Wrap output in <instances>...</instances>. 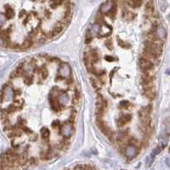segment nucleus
Listing matches in <instances>:
<instances>
[{"label":"nucleus","mask_w":170,"mask_h":170,"mask_svg":"<svg viewBox=\"0 0 170 170\" xmlns=\"http://www.w3.org/2000/svg\"><path fill=\"white\" fill-rule=\"evenodd\" d=\"M143 54L145 56L144 57L149 59L150 60H156L163 54V45L161 43L158 42H155L151 40L146 41Z\"/></svg>","instance_id":"f257e3e1"},{"label":"nucleus","mask_w":170,"mask_h":170,"mask_svg":"<svg viewBox=\"0 0 170 170\" xmlns=\"http://www.w3.org/2000/svg\"><path fill=\"white\" fill-rule=\"evenodd\" d=\"M151 106H148L146 107L142 108L140 111V119L141 122V124L144 128H148L151 125Z\"/></svg>","instance_id":"f03ea898"},{"label":"nucleus","mask_w":170,"mask_h":170,"mask_svg":"<svg viewBox=\"0 0 170 170\" xmlns=\"http://www.w3.org/2000/svg\"><path fill=\"white\" fill-rule=\"evenodd\" d=\"M58 74L59 77L62 78H69L72 74V68L70 65L66 62L61 63L58 69Z\"/></svg>","instance_id":"7ed1b4c3"},{"label":"nucleus","mask_w":170,"mask_h":170,"mask_svg":"<svg viewBox=\"0 0 170 170\" xmlns=\"http://www.w3.org/2000/svg\"><path fill=\"white\" fill-rule=\"evenodd\" d=\"M138 64H139V66L140 67V69H142L144 72L151 71L154 67L153 62L150 60L149 59L144 56L140 57V59L138 60Z\"/></svg>","instance_id":"20e7f679"},{"label":"nucleus","mask_w":170,"mask_h":170,"mask_svg":"<svg viewBox=\"0 0 170 170\" xmlns=\"http://www.w3.org/2000/svg\"><path fill=\"white\" fill-rule=\"evenodd\" d=\"M60 131L61 135L64 138L68 139L73 133V126H72V124L70 122H66V123H65L64 124L61 125Z\"/></svg>","instance_id":"39448f33"},{"label":"nucleus","mask_w":170,"mask_h":170,"mask_svg":"<svg viewBox=\"0 0 170 170\" xmlns=\"http://www.w3.org/2000/svg\"><path fill=\"white\" fill-rule=\"evenodd\" d=\"M13 98H14V90L8 85L4 86V88L1 91V95H0L1 102H3V100L9 101Z\"/></svg>","instance_id":"423d86ee"},{"label":"nucleus","mask_w":170,"mask_h":170,"mask_svg":"<svg viewBox=\"0 0 170 170\" xmlns=\"http://www.w3.org/2000/svg\"><path fill=\"white\" fill-rule=\"evenodd\" d=\"M114 7H115V3H114L113 0H107L104 3L101 4L100 8V11L102 14L108 15L113 9Z\"/></svg>","instance_id":"0eeeda50"},{"label":"nucleus","mask_w":170,"mask_h":170,"mask_svg":"<svg viewBox=\"0 0 170 170\" xmlns=\"http://www.w3.org/2000/svg\"><path fill=\"white\" fill-rule=\"evenodd\" d=\"M138 152H139V150L137 148L136 146L134 145H128L126 147H125V150H124V153H125V156L127 158L129 159H133L137 155H138Z\"/></svg>","instance_id":"6e6552de"},{"label":"nucleus","mask_w":170,"mask_h":170,"mask_svg":"<svg viewBox=\"0 0 170 170\" xmlns=\"http://www.w3.org/2000/svg\"><path fill=\"white\" fill-rule=\"evenodd\" d=\"M132 120V115L129 113H126L120 116L116 119V126L117 127H123L127 123H129Z\"/></svg>","instance_id":"1a4fd4ad"},{"label":"nucleus","mask_w":170,"mask_h":170,"mask_svg":"<svg viewBox=\"0 0 170 170\" xmlns=\"http://www.w3.org/2000/svg\"><path fill=\"white\" fill-rule=\"evenodd\" d=\"M144 94L146 95V97L149 100H154L156 98V87L153 86L152 84L145 86L144 88Z\"/></svg>","instance_id":"9d476101"},{"label":"nucleus","mask_w":170,"mask_h":170,"mask_svg":"<svg viewBox=\"0 0 170 170\" xmlns=\"http://www.w3.org/2000/svg\"><path fill=\"white\" fill-rule=\"evenodd\" d=\"M96 123H97V125H98L99 129L101 130V132L103 133L105 135H106V136H110V134L112 133L110 128L106 124V123H105V122H103V121L100 119V117H97Z\"/></svg>","instance_id":"9b49d317"},{"label":"nucleus","mask_w":170,"mask_h":170,"mask_svg":"<svg viewBox=\"0 0 170 170\" xmlns=\"http://www.w3.org/2000/svg\"><path fill=\"white\" fill-rule=\"evenodd\" d=\"M58 96V95H57ZM56 95H53L51 93L49 95V105H50V107L51 109L54 111V112H60V105L58 101V99L56 98Z\"/></svg>","instance_id":"f8f14e48"},{"label":"nucleus","mask_w":170,"mask_h":170,"mask_svg":"<svg viewBox=\"0 0 170 170\" xmlns=\"http://www.w3.org/2000/svg\"><path fill=\"white\" fill-rule=\"evenodd\" d=\"M57 99H58V101H59V103H60V106H66V105H67L68 102H69V100H70L69 95H67L66 92H62L61 94L58 95Z\"/></svg>","instance_id":"ddd939ff"},{"label":"nucleus","mask_w":170,"mask_h":170,"mask_svg":"<svg viewBox=\"0 0 170 170\" xmlns=\"http://www.w3.org/2000/svg\"><path fill=\"white\" fill-rule=\"evenodd\" d=\"M154 80V77L151 75H149L148 73H145V75L142 76L141 77V81H142V83L145 84V86H147V85H150L152 83Z\"/></svg>","instance_id":"4468645a"},{"label":"nucleus","mask_w":170,"mask_h":170,"mask_svg":"<svg viewBox=\"0 0 170 170\" xmlns=\"http://www.w3.org/2000/svg\"><path fill=\"white\" fill-rule=\"evenodd\" d=\"M100 25L99 23H95L91 26L89 33L92 37H94V36L100 34Z\"/></svg>","instance_id":"2eb2a0df"},{"label":"nucleus","mask_w":170,"mask_h":170,"mask_svg":"<svg viewBox=\"0 0 170 170\" xmlns=\"http://www.w3.org/2000/svg\"><path fill=\"white\" fill-rule=\"evenodd\" d=\"M50 136V131L48 128L43 127L41 129V137L44 141H48Z\"/></svg>","instance_id":"dca6fc26"},{"label":"nucleus","mask_w":170,"mask_h":170,"mask_svg":"<svg viewBox=\"0 0 170 170\" xmlns=\"http://www.w3.org/2000/svg\"><path fill=\"white\" fill-rule=\"evenodd\" d=\"M146 12L148 15H151L154 12V3L152 0H149L146 4Z\"/></svg>","instance_id":"f3484780"},{"label":"nucleus","mask_w":170,"mask_h":170,"mask_svg":"<svg viewBox=\"0 0 170 170\" xmlns=\"http://www.w3.org/2000/svg\"><path fill=\"white\" fill-rule=\"evenodd\" d=\"M90 82H91V84L93 86V88L96 89V90H99L101 87V84H100V82L99 80H97V78H95V77H91L90 78Z\"/></svg>","instance_id":"a211bd4d"},{"label":"nucleus","mask_w":170,"mask_h":170,"mask_svg":"<svg viewBox=\"0 0 170 170\" xmlns=\"http://www.w3.org/2000/svg\"><path fill=\"white\" fill-rule=\"evenodd\" d=\"M131 106V103L128 100H123L119 104V108L122 110H128Z\"/></svg>","instance_id":"6ab92c4d"},{"label":"nucleus","mask_w":170,"mask_h":170,"mask_svg":"<svg viewBox=\"0 0 170 170\" xmlns=\"http://www.w3.org/2000/svg\"><path fill=\"white\" fill-rule=\"evenodd\" d=\"M141 4H142L141 0H129V5L133 9L140 7Z\"/></svg>","instance_id":"aec40b11"},{"label":"nucleus","mask_w":170,"mask_h":170,"mask_svg":"<svg viewBox=\"0 0 170 170\" xmlns=\"http://www.w3.org/2000/svg\"><path fill=\"white\" fill-rule=\"evenodd\" d=\"M15 16V11L12 8L10 7H7L6 8V18L8 19H11L13 18Z\"/></svg>","instance_id":"412c9836"},{"label":"nucleus","mask_w":170,"mask_h":170,"mask_svg":"<svg viewBox=\"0 0 170 170\" xmlns=\"http://www.w3.org/2000/svg\"><path fill=\"white\" fill-rule=\"evenodd\" d=\"M63 31V26H56L54 29H53V31H52V35L53 36H57V35H59L61 32Z\"/></svg>","instance_id":"4be33fe9"},{"label":"nucleus","mask_w":170,"mask_h":170,"mask_svg":"<svg viewBox=\"0 0 170 170\" xmlns=\"http://www.w3.org/2000/svg\"><path fill=\"white\" fill-rule=\"evenodd\" d=\"M63 3V0H52L49 3L50 7L52 9H56L58 6H60Z\"/></svg>","instance_id":"5701e85b"},{"label":"nucleus","mask_w":170,"mask_h":170,"mask_svg":"<svg viewBox=\"0 0 170 170\" xmlns=\"http://www.w3.org/2000/svg\"><path fill=\"white\" fill-rule=\"evenodd\" d=\"M40 74H41V77L43 78V79H46L47 77H48V75H49V72H48V70H47V68L46 67H41V69H40Z\"/></svg>","instance_id":"b1692460"},{"label":"nucleus","mask_w":170,"mask_h":170,"mask_svg":"<svg viewBox=\"0 0 170 170\" xmlns=\"http://www.w3.org/2000/svg\"><path fill=\"white\" fill-rule=\"evenodd\" d=\"M32 44H33V41H32L31 38H26V39L24 41L23 46H24V48L27 49V48L31 47V45H32Z\"/></svg>","instance_id":"393cba45"},{"label":"nucleus","mask_w":170,"mask_h":170,"mask_svg":"<svg viewBox=\"0 0 170 170\" xmlns=\"http://www.w3.org/2000/svg\"><path fill=\"white\" fill-rule=\"evenodd\" d=\"M61 125H62V124H60V123L59 120H56V121H54V122L52 123V128L55 129H60Z\"/></svg>","instance_id":"a878e982"},{"label":"nucleus","mask_w":170,"mask_h":170,"mask_svg":"<svg viewBox=\"0 0 170 170\" xmlns=\"http://www.w3.org/2000/svg\"><path fill=\"white\" fill-rule=\"evenodd\" d=\"M118 44H119L122 48H129V47H130V45H129V43H127L122 41L120 38H118Z\"/></svg>","instance_id":"bb28decb"},{"label":"nucleus","mask_w":170,"mask_h":170,"mask_svg":"<svg viewBox=\"0 0 170 170\" xmlns=\"http://www.w3.org/2000/svg\"><path fill=\"white\" fill-rule=\"evenodd\" d=\"M6 21V16L3 14H0V26H2Z\"/></svg>","instance_id":"cd10ccee"},{"label":"nucleus","mask_w":170,"mask_h":170,"mask_svg":"<svg viewBox=\"0 0 170 170\" xmlns=\"http://www.w3.org/2000/svg\"><path fill=\"white\" fill-rule=\"evenodd\" d=\"M92 38H93V37L90 35V33L89 34H87L86 35V37H85V43H89L91 41H92Z\"/></svg>","instance_id":"c85d7f7f"},{"label":"nucleus","mask_w":170,"mask_h":170,"mask_svg":"<svg viewBox=\"0 0 170 170\" xmlns=\"http://www.w3.org/2000/svg\"><path fill=\"white\" fill-rule=\"evenodd\" d=\"M106 46L109 49H112V41H106Z\"/></svg>","instance_id":"c756f323"},{"label":"nucleus","mask_w":170,"mask_h":170,"mask_svg":"<svg viewBox=\"0 0 170 170\" xmlns=\"http://www.w3.org/2000/svg\"><path fill=\"white\" fill-rule=\"evenodd\" d=\"M106 60L107 61H113V60H115V58L112 56H106Z\"/></svg>","instance_id":"7c9ffc66"},{"label":"nucleus","mask_w":170,"mask_h":170,"mask_svg":"<svg viewBox=\"0 0 170 170\" xmlns=\"http://www.w3.org/2000/svg\"><path fill=\"white\" fill-rule=\"evenodd\" d=\"M166 132L168 134L170 135V123H169L167 125H166Z\"/></svg>","instance_id":"2f4dec72"},{"label":"nucleus","mask_w":170,"mask_h":170,"mask_svg":"<svg viewBox=\"0 0 170 170\" xmlns=\"http://www.w3.org/2000/svg\"></svg>","instance_id":"473e14b6"}]
</instances>
